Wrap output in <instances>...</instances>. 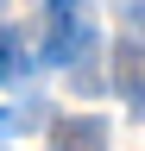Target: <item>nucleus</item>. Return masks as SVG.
<instances>
[{
    "instance_id": "nucleus-1",
    "label": "nucleus",
    "mask_w": 145,
    "mask_h": 151,
    "mask_svg": "<svg viewBox=\"0 0 145 151\" xmlns=\"http://www.w3.org/2000/svg\"><path fill=\"white\" fill-rule=\"evenodd\" d=\"M95 50V13L88 0H50L44 6V63H82Z\"/></svg>"
},
{
    "instance_id": "nucleus-3",
    "label": "nucleus",
    "mask_w": 145,
    "mask_h": 151,
    "mask_svg": "<svg viewBox=\"0 0 145 151\" xmlns=\"http://www.w3.org/2000/svg\"><path fill=\"white\" fill-rule=\"evenodd\" d=\"M114 69H120V101L139 107V44H133V38L114 50Z\"/></svg>"
},
{
    "instance_id": "nucleus-4",
    "label": "nucleus",
    "mask_w": 145,
    "mask_h": 151,
    "mask_svg": "<svg viewBox=\"0 0 145 151\" xmlns=\"http://www.w3.org/2000/svg\"><path fill=\"white\" fill-rule=\"evenodd\" d=\"M25 69H32V57L19 50V32H13V25H0V82H19Z\"/></svg>"
},
{
    "instance_id": "nucleus-5",
    "label": "nucleus",
    "mask_w": 145,
    "mask_h": 151,
    "mask_svg": "<svg viewBox=\"0 0 145 151\" xmlns=\"http://www.w3.org/2000/svg\"><path fill=\"white\" fill-rule=\"evenodd\" d=\"M32 126H38V107H0V139H19V132H32Z\"/></svg>"
},
{
    "instance_id": "nucleus-2",
    "label": "nucleus",
    "mask_w": 145,
    "mask_h": 151,
    "mask_svg": "<svg viewBox=\"0 0 145 151\" xmlns=\"http://www.w3.org/2000/svg\"><path fill=\"white\" fill-rule=\"evenodd\" d=\"M107 120L101 113H63L57 126H50V151H107Z\"/></svg>"
}]
</instances>
